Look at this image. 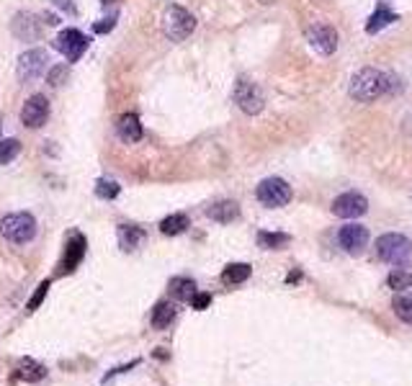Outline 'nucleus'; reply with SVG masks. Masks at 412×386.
Returning a JSON list of instances; mask_svg holds the SVG:
<instances>
[{
  "label": "nucleus",
  "instance_id": "obj_1",
  "mask_svg": "<svg viewBox=\"0 0 412 386\" xmlns=\"http://www.w3.org/2000/svg\"><path fill=\"white\" fill-rule=\"evenodd\" d=\"M392 90V75L376 70V67H364L350 78L348 93L350 98L358 103H371V100L382 98L384 93Z\"/></svg>",
  "mask_w": 412,
  "mask_h": 386
},
{
  "label": "nucleus",
  "instance_id": "obj_2",
  "mask_svg": "<svg viewBox=\"0 0 412 386\" xmlns=\"http://www.w3.org/2000/svg\"><path fill=\"white\" fill-rule=\"evenodd\" d=\"M0 234L3 240H8L13 245H24L28 240H34L37 234V219L28 214V211H16L0 219Z\"/></svg>",
  "mask_w": 412,
  "mask_h": 386
},
{
  "label": "nucleus",
  "instance_id": "obj_3",
  "mask_svg": "<svg viewBox=\"0 0 412 386\" xmlns=\"http://www.w3.org/2000/svg\"><path fill=\"white\" fill-rule=\"evenodd\" d=\"M163 28H165V36H168L170 42H183V39H188V36L193 34L196 18H193L191 10H186L183 6H170V8L165 10Z\"/></svg>",
  "mask_w": 412,
  "mask_h": 386
},
{
  "label": "nucleus",
  "instance_id": "obj_4",
  "mask_svg": "<svg viewBox=\"0 0 412 386\" xmlns=\"http://www.w3.org/2000/svg\"><path fill=\"white\" fill-rule=\"evenodd\" d=\"M410 252H412V243L400 232H386L376 240V255H379V261L389 263V265L407 261Z\"/></svg>",
  "mask_w": 412,
  "mask_h": 386
},
{
  "label": "nucleus",
  "instance_id": "obj_5",
  "mask_svg": "<svg viewBox=\"0 0 412 386\" xmlns=\"http://www.w3.org/2000/svg\"><path fill=\"white\" fill-rule=\"evenodd\" d=\"M258 201L268 209H281L292 201V186L284 178H266L260 180V186L256 188Z\"/></svg>",
  "mask_w": 412,
  "mask_h": 386
},
{
  "label": "nucleus",
  "instance_id": "obj_6",
  "mask_svg": "<svg viewBox=\"0 0 412 386\" xmlns=\"http://www.w3.org/2000/svg\"><path fill=\"white\" fill-rule=\"evenodd\" d=\"M235 103L245 111L247 116H256L266 108V96L250 78H238V82H235Z\"/></svg>",
  "mask_w": 412,
  "mask_h": 386
},
{
  "label": "nucleus",
  "instance_id": "obj_7",
  "mask_svg": "<svg viewBox=\"0 0 412 386\" xmlns=\"http://www.w3.org/2000/svg\"><path fill=\"white\" fill-rule=\"evenodd\" d=\"M52 44H55L57 52H62L67 57V62H78L82 54H85L88 44H91V39L82 34V31H78V28H64V31H60V36H57Z\"/></svg>",
  "mask_w": 412,
  "mask_h": 386
},
{
  "label": "nucleus",
  "instance_id": "obj_8",
  "mask_svg": "<svg viewBox=\"0 0 412 386\" xmlns=\"http://www.w3.org/2000/svg\"><path fill=\"white\" fill-rule=\"evenodd\" d=\"M46 62H49V57H46L44 49H28L19 57V64H16V75H19L21 85H26V82L37 80L39 75L46 70Z\"/></svg>",
  "mask_w": 412,
  "mask_h": 386
},
{
  "label": "nucleus",
  "instance_id": "obj_9",
  "mask_svg": "<svg viewBox=\"0 0 412 386\" xmlns=\"http://www.w3.org/2000/svg\"><path fill=\"white\" fill-rule=\"evenodd\" d=\"M49 121V98L44 93H34L21 108V124L26 129H42Z\"/></svg>",
  "mask_w": 412,
  "mask_h": 386
},
{
  "label": "nucleus",
  "instance_id": "obj_10",
  "mask_svg": "<svg viewBox=\"0 0 412 386\" xmlns=\"http://www.w3.org/2000/svg\"><path fill=\"white\" fill-rule=\"evenodd\" d=\"M368 211V198L358 191H346L332 201V214L340 219H358Z\"/></svg>",
  "mask_w": 412,
  "mask_h": 386
},
{
  "label": "nucleus",
  "instance_id": "obj_11",
  "mask_svg": "<svg viewBox=\"0 0 412 386\" xmlns=\"http://www.w3.org/2000/svg\"><path fill=\"white\" fill-rule=\"evenodd\" d=\"M10 31H13V36H16L19 42H24V44H31V42H39V39H42V34H44V26H42L39 16L28 13V10H19V13L13 16Z\"/></svg>",
  "mask_w": 412,
  "mask_h": 386
},
{
  "label": "nucleus",
  "instance_id": "obj_12",
  "mask_svg": "<svg viewBox=\"0 0 412 386\" xmlns=\"http://www.w3.org/2000/svg\"><path fill=\"white\" fill-rule=\"evenodd\" d=\"M85 258V237H82L80 232H75L67 237V243H64V255L62 261H60V265H57V276H67V273H73L78 265H80V261Z\"/></svg>",
  "mask_w": 412,
  "mask_h": 386
},
{
  "label": "nucleus",
  "instance_id": "obj_13",
  "mask_svg": "<svg viewBox=\"0 0 412 386\" xmlns=\"http://www.w3.org/2000/svg\"><path fill=\"white\" fill-rule=\"evenodd\" d=\"M307 42H310L320 54H335L338 49V31L330 26V24H314L307 28Z\"/></svg>",
  "mask_w": 412,
  "mask_h": 386
},
{
  "label": "nucleus",
  "instance_id": "obj_14",
  "mask_svg": "<svg viewBox=\"0 0 412 386\" xmlns=\"http://www.w3.org/2000/svg\"><path fill=\"white\" fill-rule=\"evenodd\" d=\"M338 243L348 255H361L364 247L368 245V229L364 225H353V222H350V225L340 227Z\"/></svg>",
  "mask_w": 412,
  "mask_h": 386
},
{
  "label": "nucleus",
  "instance_id": "obj_15",
  "mask_svg": "<svg viewBox=\"0 0 412 386\" xmlns=\"http://www.w3.org/2000/svg\"><path fill=\"white\" fill-rule=\"evenodd\" d=\"M116 134L121 137V142L127 144H137L142 139V121H139L137 114H121L119 121H116Z\"/></svg>",
  "mask_w": 412,
  "mask_h": 386
},
{
  "label": "nucleus",
  "instance_id": "obj_16",
  "mask_svg": "<svg viewBox=\"0 0 412 386\" xmlns=\"http://www.w3.org/2000/svg\"><path fill=\"white\" fill-rule=\"evenodd\" d=\"M206 216H209L211 222H220V225H232V222L240 216L238 201H229V198L227 201H217L214 207H209Z\"/></svg>",
  "mask_w": 412,
  "mask_h": 386
},
{
  "label": "nucleus",
  "instance_id": "obj_17",
  "mask_svg": "<svg viewBox=\"0 0 412 386\" xmlns=\"http://www.w3.org/2000/svg\"><path fill=\"white\" fill-rule=\"evenodd\" d=\"M142 243H145V229L132 227V225H121L119 227V245H121V250H124V252L137 250Z\"/></svg>",
  "mask_w": 412,
  "mask_h": 386
},
{
  "label": "nucleus",
  "instance_id": "obj_18",
  "mask_svg": "<svg viewBox=\"0 0 412 386\" xmlns=\"http://www.w3.org/2000/svg\"><path fill=\"white\" fill-rule=\"evenodd\" d=\"M397 13L394 10H389L386 6H379V8L371 13V18H368V24H366V34H379L382 28H386L389 24H394L397 21Z\"/></svg>",
  "mask_w": 412,
  "mask_h": 386
},
{
  "label": "nucleus",
  "instance_id": "obj_19",
  "mask_svg": "<svg viewBox=\"0 0 412 386\" xmlns=\"http://www.w3.org/2000/svg\"><path fill=\"white\" fill-rule=\"evenodd\" d=\"M175 315H178L175 304L160 301V304L155 306V312H152V327H155V330H168V327L175 322Z\"/></svg>",
  "mask_w": 412,
  "mask_h": 386
},
{
  "label": "nucleus",
  "instance_id": "obj_20",
  "mask_svg": "<svg viewBox=\"0 0 412 386\" xmlns=\"http://www.w3.org/2000/svg\"><path fill=\"white\" fill-rule=\"evenodd\" d=\"M46 376V369L42 363H34V360H21V366L13 371V378H19V381H28V384H34V381H42Z\"/></svg>",
  "mask_w": 412,
  "mask_h": 386
},
{
  "label": "nucleus",
  "instance_id": "obj_21",
  "mask_svg": "<svg viewBox=\"0 0 412 386\" xmlns=\"http://www.w3.org/2000/svg\"><path fill=\"white\" fill-rule=\"evenodd\" d=\"M250 273H253V268H250L247 263H229L227 268L222 270V281H224L227 286H240L242 281L250 279Z\"/></svg>",
  "mask_w": 412,
  "mask_h": 386
},
{
  "label": "nucleus",
  "instance_id": "obj_22",
  "mask_svg": "<svg viewBox=\"0 0 412 386\" xmlns=\"http://www.w3.org/2000/svg\"><path fill=\"white\" fill-rule=\"evenodd\" d=\"M188 227H191V222H188L186 214H170L160 222V232L168 234V237H175V234H183Z\"/></svg>",
  "mask_w": 412,
  "mask_h": 386
},
{
  "label": "nucleus",
  "instance_id": "obj_23",
  "mask_svg": "<svg viewBox=\"0 0 412 386\" xmlns=\"http://www.w3.org/2000/svg\"><path fill=\"white\" fill-rule=\"evenodd\" d=\"M386 286L392 291H404L412 286V265H402V268H394L386 279Z\"/></svg>",
  "mask_w": 412,
  "mask_h": 386
},
{
  "label": "nucleus",
  "instance_id": "obj_24",
  "mask_svg": "<svg viewBox=\"0 0 412 386\" xmlns=\"http://www.w3.org/2000/svg\"><path fill=\"white\" fill-rule=\"evenodd\" d=\"M292 243V237L284 232H258V245L266 250H281Z\"/></svg>",
  "mask_w": 412,
  "mask_h": 386
},
{
  "label": "nucleus",
  "instance_id": "obj_25",
  "mask_svg": "<svg viewBox=\"0 0 412 386\" xmlns=\"http://www.w3.org/2000/svg\"><path fill=\"white\" fill-rule=\"evenodd\" d=\"M119 193H121V186L116 183V180H111V178L96 180V196L103 198V201H114Z\"/></svg>",
  "mask_w": 412,
  "mask_h": 386
},
{
  "label": "nucleus",
  "instance_id": "obj_26",
  "mask_svg": "<svg viewBox=\"0 0 412 386\" xmlns=\"http://www.w3.org/2000/svg\"><path fill=\"white\" fill-rule=\"evenodd\" d=\"M170 288H173V294L178 297V301H191V297L199 291L191 279H175L173 283H170Z\"/></svg>",
  "mask_w": 412,
  "mask_h": 386
},
{
  "label": "nucleus",
  "instance_id": "obj_27",
  "mask_svg": "<svg viewBox=\"0 0 412 386\" xmlns=\"http://www.w3.org/2000/svg\"><path fill=\"white\" fill-rule=\"evenodd\" d=\"M394 315H397V319H402L404 324H412V297L407 294V297H397L394 299Z\"/></svg>",
  "mask_w": 412,
  "mask_h": 386
},
{
  "label": "nucleus",
  "instance_id": "obj_28",
  "mask_svg": "<svg viewBox=\"0 0 412 386\" xmlns=\"http://www.w3.org/2000/svg\"><path fill=\"white\" fill-rule=\"evenodd\" d=\"M21 142L19 139H0V165L13 162V157H19Z\"/></svg>",
  "mask_w": 412,
  "mask_h": 386
},
{
  "label": "nucleus",
  "instance_id": "obj_29",
  "mask_svg": "<svg viewBox=\"0 0 412 386\" xmlns=\"http://www.w3.org/2000/svg\"><path fill=\"white\" fill-rule=\"evenodd\" d=\"M67 80H70V67H67V64H55V67L49 70V75H46V82H49L52 88H62Z\"/></svg>",
  "mask_w": 412,
  "mask_h": 386
},
{
  "label": "nucleus",
  "instance_id": "obj_30",
  "mask_svg": "<svg viewBox=\"0 0 412 386\" xmlns=\"http://www.w3.org/2000/svg\"><path fill=\"white\" fill-rule=\"evenodd\" d=\"M46 291H49V281H42V283H39V288H37V294L28 299V312H34V309H39V306H42V301H44V297H46Z\"/></svg>",
  "mask_w": 412,
  "mask_h": 386
},
{
  "label": "nucleus",
  "instance_id": "obj_31",
  "mask_svg": "<svg viewBox=\"0 0 412 386\" xmlns=\"http://www.w3.org/2000/svg\"><path fill=\"white\" fill-rule=\"evenodd\" d=\"M114 26H116V16H109V18H103V21H98V24H93V31H96V34H109Z\"/></svg>",
  "mask_w": 412,
  "mask_h": 386
},
{
  "label": "nucleus",
  "instance_id": "obj_32",
  "mask_svg": "<svg viewBox=\"0 0 412 386\" xmlns=\"http://www.w3.org/2000/svg\"><path fill=\"white\" fill-rule=\"evenodd\" d=\"M209 304H211L209 294H199V291H196V294L191 297V306H193V309H206Z\"/></svg>",
  "mask_w": 412,
  "mask_h": 386
},
{
  "label": "nucleus",
  "instance_id": "obj_33",
  "mask_svg": "<svg viewBox=\"0 0 412 386\" xmlns=\"http://www.w3.org/2000/svg\"><path fill=\"white\" fill-rule=\"evenodd\" d=\"M52 6H57V8H62L67 16H78V6H75L73 0H52Z\"/></svg>",
  "mask_w": 412,
  "mask_h": 386
},
{
  "label": "nucleus",
  "instance_id": "obj_34",
  "mask_svg": "<svg viewBox=\"0 0 412 386\" xmlns=\"http://www.w3.org/2000/svg\"><path fill=\"white\" fill-rule=\"evenodd\" d=\"M46 24H49V26H57V24H60V18H57V16H52V13H46Z\"/></svg>",
  "mask_w": 412,
  "mask_h": 386
},
{
  "label": "nucleus",
  "instance_id": "obj_35",
  "mask_svg": "<svg viewBox=\"0 0 412 386\" xmlns=\"http://www.w3.org/2000/svg\"><path fill=\"white\" fill-rule=\"evenodd\" d=\"M0 121H3V119H0ZM0 126H3V124H0Z\"/></svg>",
  "mask_w": 412,
  "mask_h": 386
}]
</instances>
